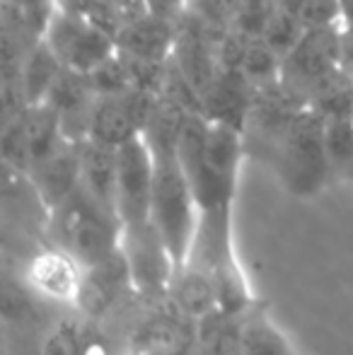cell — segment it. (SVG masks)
Returning a JSON list of instances; mask_svg holds the SVG:
<instances>
[{
    "label": "cell",
    "instance_id": "277c9868",
    "mask_svg": "<svg viewBox=\"0 0 353 355\" xmlns=\"http://www.w3.org/2000/svg\"><path fill=\"white\" fill-rule=\"evenodd\" d=\"M42 39L51 46L63 68L85 75L119 51L112 32L94 22L87 12H71V10H56L46 19Z\"/></svg>",
    "mask_w": 353,
    "mask_h": 355
},
{
    "label": "cell",
    "instance_id": "f546056e",
    "mask_svg": "<svg viewBox=\"0 0 353 355\" xmlns=\"http://www.w3.org/2000/svg\"><path fill=\"white\" fill-rule=\"evenodd\" d=\"M341 3V15H344V24L353 27V0H339Z\"/></svg>",
    "mask_w": 353,
    "mask_h": 355
},
{
    "label": "cell",
    "instance_id": "ac0fdd59",
    "mask_svg": "<svg viewBox=\"0 0 353 355\" xmlns=\"http://www.w3.org/2000/svg\"><path fill=\"white\" fill-rule=\"evenodd\" d=\"M305 104L312 107L322 119L329 116H349L353 114V80L344 66L336 68L327 78L317 80L307 89Z\"/></svg>",
    "mask_w": 353,
    "mask_h": 355
},
{
    "label": "cell",
    "instance_id": "4dcf8cb0",
    "mask_svg": "<svg viewBox=\"0 0 353 355\" xmlns=\"http://www.w3.org/2000/svg\"><path fill=\"white\" fill-rule=\"evenodd\" d=\"M12 3H19V5H24V3H27V0H12Z\"/></svg>",
    "mask_w": 353,
    "mask_h": 355
},
{
    "label": "cell",
    "instance_id": "2e32d148",
    "mask_svg": "<svg viewBox=\"0 0 353 355\" xmlns=\"http://www.w3.org/2000/svg\"><path fill=\"white\" fill-rule=\"evenodd\" d=\"M63 71V63L51 51L46 42H39L24 53L22 68H19V83H22V92L27 99V107L32 104H42L46 94L51 92L53 83Z\"/></svg>",
    "mask_w": 353,
    "mask_h": 355
},
{
    "label": "cell",
    "instance_id": "9c48e42d",
    "mask_svg": "<svg viewBox=\"0 0 353 355\" xmlns=\"http://www.w3.org/2000/svg\"><path fill=\"white\" fill-rule=\"evenodd\" d=\"M27 177L46 213L56 211L80 187V143L66 141L53 155L34 164Z\"/></svg>",
    "mask_w": 353,
    "mask_h": 355
},
{
    "label": "cell",
    "instance_id": "3957f363",
    "mask_svg": "<svg viewBox=\"0 0 353 355\" xmlns=\"http://www.w3.org/2000/svg\"><path fill=\"white\" fill-rule=\"evenodd\" d=\"M51 218L53 242L58 249L68 252L83 268L104 261L119 249L121 223L117 215L104 211L99 203L78 187L71 198L61 203Z\"/></svg>",
    "mask_w": 353,
    "mask_h": 355
},
{
    "label": "cell",
    "instance_id": "603a6c76",
    "mask_svg": "<svg viewBox=\"0 0 353 355\" xmlns=\"http://www.w3.org/2000/svg\"><path fill=\"white\" fill-rule=\"evenodd\" d=\"M276 5L295 17L305 29L344 24L339 0H276Z\"/></svg>",
    "mask_w": 353,
    "mask_h": 355
},
{
    "label": "cell",
    "instance_id": "7a4b0ae2",
    "mask_svg": "<svg viewBox=\"0 0 353 355\" xmlns=\"http://www.w3.org/2000/svg\"><path fill=\"white\" fill-rule=\"evenodd\" d=\"M273 138V164L283 187L298 198L320 193L329 174H334L325 150V119L305 104Z\"/></svg>",
    "mask_w": 353,
    "mask_h": 355
},
{
    "label": "cell",
    "instance_id": "52a82bcc",
    "mask_svg": "<svg viewBox=\"0 0 353 355\" xmlns=\"http://www.w3.org/2000/svg\"><path fill=\"white\" fill-rule=\"evenodd\" d=\"M341 27L344 24L305 29L300 42L283 58L281 80L286 87L307 97V89L317 80L341 68Z\"/></svg>",
    "mask_w": 353,
    "mask_h": 355
},
{
    "label": "cell",
    "instance_id": "e0dca14e",
    "mask_svg": "<svg viewBox=\"0 0 353 355\" xmlns=\"http://www.w3.org/2000/svg\"><path fill=\"white\" fill-rule=\"evenodd\" d=\"M242 153H245V138L242 128L232 123L208 121L206 131V159L225 182L237 184L240 174Z\"/></svg>",
    "mask_w": 353,
    "mask_h": 355
},
{
    "label": "cell",
    "instance_id": "5bb4252c",
    "mask_svg": "<svg viewBox=\"0 0 353 355\" xmlns=\"http://www.w3.org/2000/svg\"><path fill=\"white\" fill-rule=\"evenodd\" d=\"M80 187L94 203L117 215V148L97 141L80 143ZM121 223V220H119Z\"/></svg>",
    "mask_w": 353,
    "mask_h": 355
},
{
    "label": "cell",
    "instance_id": "4fadbf2b",
    "mask_svg": "<svg viewBox=\"0 0 353 355\" xmlns=\"http://www.w3.org/2000/svg\"><path fill=\"white\" fill-rule=\"evenodd\" d=\"M29 285L39 295L58 302H76L80 290L83 266L63 249H49L42 252L29 263Z\"/></svg>",
    "mask_w": 353,
    "mask_h": 355
},
{
    "label": "cell",
    "instance_id": "30bf717a",
    "mask_svg": "<svg viewBox=\"0 0 353 355\" xmlns=\"http://www.w3.org/2000/svg\"><path fill=\"white\" fill-rule=\"evenodd\" d=\"M175 39L177 22L146 10L123 22V27L117 32V46L126 56L167 63L175 49Z\"/></svg>",
    "mask_w": 353,
    "mask_h": 355
},
{
    "label": "cell",
    "instance_id": "7c38bea8",
    "mask_svg": "<svg viewBox=\"0 0 353 355\" xmlns=\"http://www.w3.org/2000/svg\"><path fill=\"white\" fill-rule=\"evenodd\" d=\"M255 87L247 83L240 71H218L216 80L201 97V114L208 121L232 123L245 128V121L252 116Z\"/></svg>",
    "mask_w": 353,
    "mask_h": 355
},
{
    "label": "cell",
    "instance_id": "d6986e66",
    "mask_svg": "<svg viewBox=\"0 0 353 355\" xmlns=\"http://www.w3.org/2000/svg\"><path fill=\"white\" fill-rule=\"evenodd\" d=\"M237 351L240 355H293L283 334L264 317H252L237 331Z\"/></svg>",
    "mask_w": 353,
    "mask_h": 355
},
{
    "label": "cell",
    "instance_id": "d4e9b609",
    "mask_svg": "<svg viewBox=\"0 0 353 355\" xmlns=\"http://www.w3.org/2000/svg\"><path fill=\"white\" fill-rule=\"evenodd\" d=\"M302 34H305V27L295 17H291L286 10H281L276 5V12H273L271 22H268V27L264 29V34L259 39H264L278 56L286 58L291 53V49L300 42Z\"/></svg>",
    "mask_w": 353,
    "mask_h": 355
},
{
    "label": "cell",
    "instance_id": "cb8c5ba5",
    "mask_svg": "<svg viewBox=\"0 0 353 355\" xmlns=\"http://www.w3.org/2000/svg\"><path fill=\"white\" fill-rule=\"evenodd\" d=\"M0 150H3V159L10 169L29 174V169H32V153H29L27 128H24L22 112L15 114V116H10V119H5L3 138H0Z\"/></svg>",
    "mask_w": 353,
    "mask_h": 355
},
{
    "label": "cell",
    "instance_id": "484cf974",
    "mask_svg": "<svg viewBox=\"0 0 353 355\" xmlns=\"http://www.w3.org/2000/svg\"><path fill=\"white\" fill-rule=\"evenodd\" d=\"M276 12V0H242L232 29L250 39H259Z\"/></svg>",
    "mask_w": 353,
    "mask_h": 355
},
{
    "label": "cell",
    "instance_id": "8992f818",
    "mask_svg": "<svg viewBox=\"0 0 353 355\" xmlns=\"http://www.w3.org/2000/svg\"><path fill=\"white\" fill-rule=\"evenodd\" d=\"M153 187H155V153L141 133L117 148V213L121 225L150 220Z\"/></svg>",
    "mask_w": 353,
    "mask_h": 355
},
{
    "label": "cell",
    "instance_id": "ba28073f",
    "mask_svg": "<svg viewBox=\"0 0 353 355\" xmlns=\"http://www.w3.org/2000/svg\"><path fill=\"white\" fill-rule=\"evenodd\" d=\"M155 94L131 89L117 97H97L89 119L87 141H97L109 148L128 143L146 131V123L155 107Z\"/></svg>",
    "mask_w": 353,
    "mask_h": 355
},
{
    "label": "cell",
    "instance_id": "7402d4cb",
    "mask_svg": "<svg viewBox=\"0 0 353 355\" xmlns=\"http://www.w3.org/2000/svg\"><path fill=\"white\" fill-rule=\"evenodd\" d=\"M184 343L182 329L175 319H155L146 324L133 338V353L136 355H177Z\"/></svg>",
    "mask_w": 353,
    "mask_h": 355
},
{
    "label": "cell",
    "instance_id": "f1b7e54d",
    "mask_svg": "<svg viewBox=\"0 0 353 355\" xmlns=\"http://www.w3.org/2000/svg\"><path fill=\"white\" fill-rule=\"evenodd\" d=\"M341 66L353 73V27L344 24L341 27Z\"/></svg>",
    "mask_w": 353,
    "mask_h": 355
},
{
    "label": "cell",
    "instance_id": "5b68a950",
    "mask_svg": "<svg viewBox=\"0 0 353 355\" xmlns=\"http://www.w3.org/2000/svg\"><path fill=\"white\" fill-rule=\"evenodd\" d=\"M119 249L126 259L131 285L138 293L155 295V297L170 293L177 266L165 239L150 220L136 225H121Z\"/></svg>",
    "mask_w": 353,
    "mask_h": 355
},
{
    "label": "cell",
    "instance_id": "1f68e13d",
    "mask_svg": "<svg viewBox=\"0 0 353 355\" xmlns=\"http://www.w3.org/2000/svg\"><path fill=\"white\" fill-rule=\"evenodd\" d=\"M351 179H353V177H351Z\"/></svg>",
    "mask_w": 353,
    "mask_h": 355
},
{
    "label": "cell",
    "instance_id": "8fae6325",
    "mask_svg": "<svg viewBox=\"0 0 353 355\" xmlns=\"http://www.w3.org/2000/svg\"><path fill=\"white\" fill-rule=\"evenodd\" d=\"M126 285H131V276H128V266L121 249H117L104 261L83 268L76 304L89 317H102L121 297Z\"/></svg>",
    "mask_w": 353,
    "mask_h": 355
},
{
    "label": "cell",
    "instance_id": "44dd1931",
    "mask_svg": "<svg viewBox=\"0 0 353 355\" xmlns=\"http://www.w3.org/2000/svg\"><path fill=\"white\" fill-rule=\"evenodd\" d=\"M325 150L332 172L353 177V114L325 119Z\"/></svg>",
    "mask_w": 353,
    "mask_h": 355
},
{
    "label": "cell",
    "instance_id": "ffe728a7",
    "mask_svg": "<svg viewBox=\"0 0 353 355\" xmlns=\"http://www.w3.org/2000/svg\"><path fill=\"white\" fill-rule=\"evenodd\" d=\"M240 73L245 75L252 87H266V85L281 83L283 58L268 46L264 39H250Z\"/></svg>",
    "mask_w": 353,
    "mask_h": 355
},
{
    "label": "cell",
    "instance_id": "9a60e30c",
    "mask_svg": "<svg viewBox=\"0 0 353 355\" xmlns=\"http://www.w3.org/2000/svg\"><path fill=\"white\" fill-rule=\"evenodd\" d=\"M170 295L179 312L189 319H196V322H201L203 317L218 309L216 276L211 268L198 261H189L187 266L175 273Z\"/></svg>",
    "mask_w": 353,
    "mask_h": 355
},
{
    "label": "cell",
    "instance_id": "83f0119b",
    "mask_svg": "<svg viewBox=\"0 0 353 355\" xmlns=\"http://www.w3.org/2000/svg\"><path fill=\"white\" fill-rule=\"evenodd\" d=\"M39 355H80V334H78L76 324H58L46 336Z\"/></svg>",
    "mask_w": 353,
    "mask_h": 355
},
{
    "label": "cell",
    "instance_id": "4316f807",
    "mask_svg": "<svg viewBox=\"0 0 353 355\" xmlns=\"http://www.w3.org/2000/svg\"><path fill=\"white\" fill-rule=\"evenodd\" d=\"M242 0H191V10L189 12L196 15L201 22H206L213 29H232L240 10Z\"/></svg>",
    "mask_w": 353,
    "mask_h": 355
},
{
    "label": "cell",
    "instance_id": "6da1fadb",
    "mask_svg": "<svg viewBox=\"0 0 353 355\" xmlns=\"http://www.w3.org/2000/svg\"><path fill=\"white\" fill-rule=\"evenodd\" d=\"M153 153H155V187H153L150 223L162 234L179 271L191 257L201 223V208L177 157V150L153 148Z\"/></svg>",
    "mask_w": 353,
    "mask_h": 355
}]
</instances>
